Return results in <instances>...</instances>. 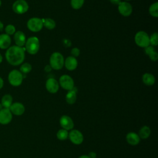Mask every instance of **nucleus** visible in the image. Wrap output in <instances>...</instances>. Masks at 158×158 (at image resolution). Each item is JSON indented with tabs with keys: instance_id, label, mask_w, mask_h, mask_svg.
Wrapping results in <instances>:
<instances>
[{
	"instance_id": "f257e3e1",
	"label": "nucleus",
	"mask_w": 158,
	"mask_h": 158,
	"mask_svg": "<svg viewBox=\"0 0 158 158\" xmlns=\"http://www.w3.org/2000/svg\"><path fill=\"white\" fill-rule=\"evenodd\" d=\"M25 50L23 48L16 45L7 48L5 56L8 63L12 65L21 64L25 59Z\"/></svg>"
},
{
	"instance_id": "f03ea898",
	"label": "nucleus",
	"mask_w": 158,
	"mask_h": 158,
	"mask_svg": "<svg viewBox=\"0 0 158 158\" xmlns=\"http://www.w3.org/2000/svg\"><path fill=\"white\" fill-rule=\"evenodd\" d=\"M49 64L51 69L60 70L64 65V59L63 56L58 52H53L49 58Z\"/></svg>"
},
{
	"instance_id": "7ed1b4c3",
	"label": "nucleus",
	"mask_w": 158,
	"mask_h": 158,
	"mask_svg": "<svg viewBox=\"0 0 158 158\" xmlns=\"http://www.w3.org/2000/svg\"><path fill=\"white\" fill-rule=\"evenodd\" d=\"M25 50L30 54H36L40 49V41L36 36L30 37L26 40Z\"/></svg>"
},
{
	"instance_id": "20e7f679",
	"label": "nucleus",
	"mask_w": 158,
	"mask_h": 158,
	"mask_svg": "<svg viewBox=\"0 0 158 158\" xmlns=\"http://www.w3.org/2000/svg\"><path fill=\"white\" fill-rule=\"evenodd\" d=\"M135 41L136 44L141 48H145L150 45L149 36L148 34L144 31H139L136 33Z\"/></svg>"
},
{
	"instance_id": "39448f33",
	"label": "nucleus",
	"mask_w": 158,
	"mask_h": 158,
	"mask_svg": "<svg viewBox=\"0 0 158 158\" xmlns=\"http://www.w3.org/2000/svg\"><path fill=\"white\" fill-rule=\"evenodd\" d=\"M23 74L17 70H12L8 75V80L9 83L14 86H20L23 81Z\"/></svg>"
},
{
	"instance_id": "423d86ee",
	"label": "nucleus",
	"mask_w": 158,
	"mask_h": 158,
	"mask_svg": "<svg viewBox=\"0 0 158 158\" xmlns=\"http://www.w3.org/2000/svg\"><path fill=\"white\" fill-rule=\"evenodd\" d=\"M28 28L33 32H38L43 27V22L42 19L38 17H33L30 19L27 23Z\"/></svg>"
},
{
	"instance_id": "0eeeda50",
	"label": "nucleus",
	"mask_w": 158,
	"mask_h": 158,
	"mask_svg": "<svg viewBox=\"0 0 158 158\" xmlns=\"http://www.w3.org/2000/svg\"><path fill=\"white\" fill-rule=\"evenodd\" d=\"M28 4L25 0H17L12 4V10L17 14H23L28 10Z\"/></svg>"
},
{
	"instance_id": "6e6552de",
	"label": "nucleus",
	"mask_w": 158,
	"mask_h": 158,
	"mask_svg": "<svg viewBox=\"0 0 158 158\" xmlns=\"http://www.w3.org/2000/svg\"><path fill=\"white\" fill-rule=\"evenodd\" d=\"M60 86L64 89L71 90L74 88V81L73 78L68 75H63L59 78Z\"/></svg>"
},
{
	"instance_id": "1a4fd4ad",
	"label": "nucleus",
	"mask_w": 158,
	"mask_h": 158,
	"mask_svg": "<svg viewBox=\"0 0 158 158\" xmlns=\"http://www.w3.org/2000/svg\"><path fill=\"white\" fill-rule=\"evenodd\" d=\"M69 138L72 143L77 145L81 144L84 139V137L81 132L75 129L71 130L70 133H69Z\"/></svg>"
},
{
	"instance_id": "9d476101",
	"label": "nucleus",
	"mask_w": 158,
	"mask_h": 158,
	"mask_svg": "<svg viewBox=\"0 0 158 158\" xmlns=\"http://www.w3.org/2000/svg\"><path fill=\"white\" fill-rule=\"evenodd\" d=\"M118 10L122 15L124 17H128L131 14L133 8L129 2L123 1L120 2L118 5Z\"/></svg>"
},
{
	"instance_id": "9b49d317",
	"label": "nucleus",
	"mask_w": 158,
	"mask_h": 158,
	"mask_svg": "<svg viewBox=\"0 0 158 158\" xmlns=\"http://www.w3.org/2000/svg\"><path fill=\"white\" fill-rule=\"evenodd\" d=\"M59 123L63 129L67 131L72 130L74 127V122L72 118L66 115H62L60 118Z\"/></svg>"
},
{
	"instance_id": "f8f14e48",
	"label": "nucleus",
	"mask_w": 158,
	"mask_h": 158,
	"mask_svg": "<svg viewBox=\"0 0 158 158\" xmlns=\"http://www.w3.org/2000/svg\"><path fill=\"white\" fill-rule=\"evenodd\" d=\"M12 119V114L9 109L2 108L0 110V123L7 125L9 123Z\"/></svg>"
},
{
	"instance_id": "ddd939ff",
	"label": "nucleus",
	"mask_w": 158,
	"mask_h": 158,
	"mask_svg": "<svg viewBox=\"0 0 158 158\" xmlns=\"http://www.w3.org/2000/svg\"><path fill=\"white\" fill-rule=\"evenodd\" d=\"M46 88L50 93H56L59 89V82L54 78H49L46 82Z\"/></svg>"
},
{
	"instance_id": "4468645a",
	"label": "nucleus",
	"mask_w": 158,
	"mask_h": 158,
	"mask_svg": "<svg viewBox=\"0 0 158 158\" xmlns=\"http://www.w3.org/2000/svg\"><path fill=\"white\" fill-rule=\"evenodd\" d=\"M9 110L11 113L15 115H21L25 112V106L20 102H14L12 103L10 107H9Z\"/></svg>"
},
{
	"instance_id": "2eb2a0df",
	"label": "nucleus",
	"mask_w": 158,
	"mask_h": 158,
	"mask_svg": "<svg viewBox=\"0 0 158 158\" xmlns=\"http://www.w3.org/2000/svg\"><path fill=\"white\" fill-rule=\"evenodd\" d=\"M14 41L16 46L19 47H22L26 43V36L24 33L22 31H15L14 36Z\"/></svg>"
},
{
	"instance_id": "dca6fc26",
	"label": "nucleus",
	"mask_w": 158,
	"mask_h": 158,
	"mask_svg": "<svg viewBox=\"0 0 158 158\" xmlns=\"http://www.w3.org/2000/svg\"><path fill=\"white\" fill-rule=\"evenodd\" d=\"M64 65L68 70H74L78 65L77 60L73 56H69L64 61Z\"/></svg>"
},
{
	"instance_id": "f3484780",
	"label": "nucleus",
	"mask_w": 158,
	"mask_h": 158,
	"mask_svg": "<svg viewBox=\"0 0 158 158\" xmlns=\"http://www.w3.org/2000/svg\"><path fill=\"white\" fill-rule=\"evenodd\" d=\"M140 138L138 135L135 132H129L126 136V140L127 143L132 146H135L139 144Z\"/></svg>"
},
{
	"instance_id": "a211bd4d",
	"label": "nucleus",
	"mask_w": 158,
	"mask_h": 158,
	"mask_svg": "<svg viewBox=\"0 0 158 158\" xmlns=\"http://www.w3.org/2000/svg\"><path fill=\"white\" fill-rule=\"evenodd\" d=\"M11 44V38L9 35L7 34L0 35V48L6 49L10 47Z\"/></svg>"
},
{
	"instance_id": "6ab92c4d",
	"label": "nucleus",
	"mask_w": 158,
	"mask_h": 158,
	"mask_svg": "<svg viewBox=\"0 0 158 158\" xmlns=\"http://www.w3.org/2000/svg\"><path fill=\"white\" fill-rule=\"evenodd\" d=\"M65 100L69 104H73L77 100V91L75 89V87L67 92L65 96Z\"/></svg>"
},
{
	"instance_id": "aec40b11",
	"label": "nucleus",
	"mask_w": 158,
	"mask_h": 158,
	"mask_svg": "<svg viewBox=\"0 0 158 158\" xmlns=\"http://www.w3.org/2000/svg\"><path fill=\"white\" fill-rule=\"evenodd\" d=\"M142 80L143 82L147 86H152L156 81L154 76L152 74L149 73H146L143 75Z\"/></svg>"
},
{
	"instance_id": "412c9836",
	"label": "nucleus",
	"mask_w": 158,
	"mask_h": 158,
	"mask_svg": "<svg viewBox=\"0 0 158 158\" xmlns=\"http://www.w3.org/2000/svg\"><path fill=\"white\" fill-rule=\"evenodd\" d=\"M12 97L10 94H5L2 96L1 99V104L4 108L9 109L10 106L12 104Z\"/></svg>"
},
{
	"instance_id": "4be33fe9",
	"label": "nucleus",
	"mask_w": 158,
	"mask_h": 158,
	"mask_svg": "<svg viewBox=\"0 0 158 158\" xmlns=\"http://www.w3.org/2000/svg\"><path fill=\"white\" fill-rule=\"evenodd\" d=\"M138 135L139 136L140 139H145L148 138L151 135L150 128L148 126L142 127L140 128V130L139 131V133Z\"/></svg>"
},
{
	"instance_id": "5701e85b",
	"label": "nucleus",
	"mask_w": 158,
	"mask_h": 158,
	"mask_svg": "<svg viewBox=\"0 0 158 158\" xmlns=\"http://www.w3.org/2000/svg\"><path fill=\"white\" fill-rule=\"evenodd\" d=\"M43 22V26L48 30H52L56 27L55 21L51 18H46L42 19Z\"/></svg>"
},
{
	"instance_id": "b1692460",
	"label": "nucleus",
	"mask_w": 158,
	"mask_h": 158,
	"mask_svg": "<svg viewBox=\"0 0 158 158\" xmlns=\"http://www.w3.org/2000/svg\"><path fill=\"white\" fill-rule=\"evenodd\" d=\"M56 136L58 139L64 141L67 139L69 138V132L67 130L62 128L58 130V131L57 132Z\"/></svg>"
},
{
	"instance_id": "393cba45",
	"label": "nucleus",
	"mask_w": 158,
	"mask_h": 158,
	"mask_svg": "<svg viewBox=\"0 0 158 158\" xmlns=\"http://www.w3.org/2000/svg\"><path fill=\"white\" fill-rule=\"evenodd\" d=\"M149 12L150 15L154 17H158V2H156L152 4L149 8Z\"/></svg>"
},
{
	"instance_id": "a878e982",
	"label": "nucleus",
	"mask_w": 158,
	"mask_h": 158,
	"mask_svg": "<svg viewBox=\"0 0 158 158\" xmlns=\"http://www.w3.org/2000/svg\"><path fill=\"white\" fill-rule=\"evenodd\" d=\"M84 2L85 0H71L70 4L73 9L77 10L83 6Z\"/></svg>"
},
{
	"instance_id": "bb28decb",
	"label": "nucleus",
	"mask_w": 158,
	"mask_h": 158,
	"mask_svg": "<svg viewBox=\"0 0 158 158\" xmlns=\"http://www.w3.org/2000/svg\"><path fill=\"white\" fill-rule=\"evenodd\" d=\"M31 69H32V67H31V64H30L29 63L26 62V63L23 64L20 66V72L22 74H23V73L27 74V73H29V72H31Z\"/></svg>"
},
{
	"instance_id": "cd10ccee",
	"label": "nucleus",
	"mask_w": 158,
	"mask_h": 158,
	"mask_svg": "<svg viewBox=\"0 0 158 158\" xmlns=\"http://www.w3.org/2000/svg\"><path fill=\"white\" fill-rule=\"evenodd\" d=\"M149 42L150 44L154 46L158 44V34L157 32H155L151 35V36L149 37Z\"/></svg>"
},
{
	"instance_id": "c85d7f7f",
	"label": "nucleus",
	"mask_w": 158,
	"mask_h": 158,
	"mask_svg": "<svg viewBox=\"0 0 158 158\" xmlns=\"http://www.w3.org/2000/svg\"><path fill=\"white\" fill-rule=\"evenodd\" d=\"M5 32H6V34L9 36L14 35L15 33V27L11 24L7 25L5 27Z\"/></svg>"
},
{
	"instance_id": "c756f323",
	"label": "nucleus",
	"mask_w": 158,
	"mask_h": 158,
	"mask_svg": "<svg viewBox=\"0 0 158 158\" xmlns=\"http://www.w3.org/2000/svg\"><path fill=\"white\" fill-rule=\"evenodd\" d=\"M147 55L149 56V57L150 58V59H151V60L154 61V62L156 61V60H157V59H158V54L157 53V52L156 51V50H154V51L150 52L148 53Z\"/></svg>"
},
{
	"instance_id": "7c9ffc66",
	"label": "nucleus",
	"mask_w": 158,
	"mask_h": 158,
	"mask_svg": "<svg viewBox=\"0 0 158 158\" xmlns=\"http://www.w3.org/2000/svg\"><path fill=\"white\" fill-rule=\"evenodd\" d=\"M71 54L72 55V56L76 57H78L80 55V49L77 48H73L71 50Z\"/></svg>"
},
{
	"instance_id": "2f4dec72",
	"label": "nucleus",
	"mask_w": 158,
	"mask_h": 158,
	"mask_svg": "<svg viewBox=\"0 0 158 158\" xmlns=\"http://www.w3.org/2000/svg\"><path fill=\"white\" fill-rule=\"evenodd\" d=\"M88 156L89 158H96V154L94 152H90Z\"/></svg>"
},
{
	"instance_id": "473e14b6",
	"label": "nucleus",
	"mask_w": 158,
	"mask_h": 158,
	"mask_svg": "<svg viewBox=\"0 0 158 158\" xmlns=\"http://www.w3.org/2000/svg\"><path fill=\"white\" fill-rule=\"evenodd\" d=\"M110 2L112 4H117V5H118L119 3L121 2L120 0H110Z\"/></svg>"
},
{
	"instance_id": "72a5a7b5",
	"label": "nucleus",
	"mask_w": 158,
	"mask_h": 158,
	"mask_svg": "<svg viewBox=\"0 0 158 158\" xmlns=\"http://www.w3.org/2000/svg\"><path fill=\"white\" fill-rule=\"evenodd\" d=\"M3 85H4V81L2 78L0 77V89L3 87Z\"/></svg>"
},
{
	"instance_id": "f704fd0d",
	"label": "nucleus",
	"mask_w": 158,
	"mask_h": 158,
	"mask_svg": "<svg viewBox=\"0 0 158 158\" xmlns=\"http://www.w3.org/2000/svg\"><path fill=\"white\" fill-rule=\"evenodd\" d=\"M4 28V25L3 23L0 21V31H2Z\"/></svg>"
},
{
	"instance_id": "c9c22d12",
	"label": "nucleus",
	"mask_w": 158,
	"mask_h": 158,
	"mask_svg": "<svg viewBox=\"0 0 158 158\" xmlns=\"http://www.w3.org/2000/svg\"><path fill=\"white\" fill-rule=\"evenodd\" d=\"M78 158H89V157L87 155H83V156H81L80 157H79Z\"/></svg>"
},
{
	"instance_id": "e433bc0d",
	"label": "nucleus",
	"mask_w": 158,
	"mask_h": 158,
	"mask_svg": "<svg viewBox=\"0 0 158 158\" xmlns=\"http://www.w3.org/2000/svg\"><path fill=\"white\" fill-rule=\"evenodd\" d=\"M2 56L0 53V64L2 62Z\"/></svg>"
},
{
	"instance_id": "4c0bfd02",
	"label": "nucleus",
	"mask_w": 158,
	"mask_h": 158,
	"mask_svg": "<svg viewBox=\"0 0 158 158\" xmlns=\"http://www.w3.org/2000/svg\"><path fill=\"white\" fill-rule=\"evenodd\" d=\"M3 108V107H2V104L0 103V110L2 109Z\"/></svg>"
},
{
	"instance_id": "58836bf2",
	"label": "nucleus",
	"mask_w": 158,
	"mask_h": 158,
	"mask_svg": "<svg viewBox=\"0 0 158 158\" xmlns=\"http://www.w3.org/2000/svg\"><path fill=\"white\" fill-rule=\"evenodd\" d=\"M1 6V1L0 0V6Z\"/></svg>"
},
{
	"instance_id": "ea45409f",
	"label": "nucleus",
	"mask_w": 158,
	"mask_h": 158,
	"mask_svg": "<svg viewBox=\"0 0 158 158\" xmlns=\"http://www.w3.org/2000/svg\"><path fill=\"white\" fill-rule=\"evenodd\" d=\"M125 1H130V0H125Z\"/></svg>"
}]
</instances>
